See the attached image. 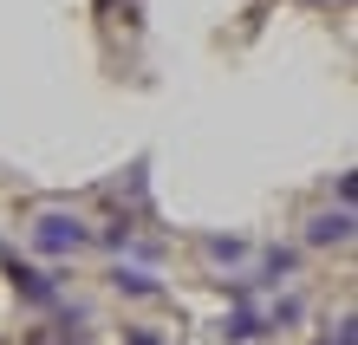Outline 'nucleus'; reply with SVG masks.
Masks as SVG:
<instances>
[{
	"mask_svg": "<svg viewBox=\"0 0 358 345\" xmlns=\"http://www.w3.org/2000/svg\"><path fill=\"white\" fill-rule=\"evenodd\" d=\"M208 261H248V241H235V234H215V241H208Z\"/></svg>",
	"mask_w": 358,
	"mask_h": 345,
	"instance_id": "6e6552de",
	"label": "nucleus"
},
{
	"mask_svg": "<svg viewBox=\"0 0 358 345\" xmlns=\"http://www.w3.org/2000/svg\"><path fill=\"white\" fill-rule=\"evenodd\" d=\"M287 274H293V248H267V261H261V280H255V287H280Z\"/></svg>",
	"mask_w": 358,
	"mask_h": 345,
	"instance_id": "423d86ee",
	"label": "nucleus"
},
{
	"mask_svg": "<svg viewBox=\"0 0 358 345\" xmlns=\"http://www.w3.org/2000/svg\"><path fill=\"white\" fill-rule=\"evenodd\" d=\"M261 326H267V319L248 307V300H235V313L222 319V339H228V345H248V339H261Z\"/></svg>",
	"mask_w": 358,
	"mask_h": 345,
	"instance_id": "20e7f679",
	"label": "nucleus"
},
{
	"mask_svg": "<svg viewBox=\"0 0 358 345\" xmlns=\"http://www.w3.org/2000/svg\"><path fill=\"white\" fill-rule=\"evenodd\" d=\"M111 287H117V293H131V300H150V293H157V274H150V267H131V261H117Z\"/></svg>",
	"mask_w": 358,
	"mask_h": 345,
	"instance_id": "39448f33",
	"label": "nucleus"
},
{
	"mask_svg": "<svg viewBox=\"0 0 358 345\" xmlns=\"http://www.w3.org/2000/svg\"><path fill=\"white\" fill-rule=\"evenodd\" d=\"M326 345H352V319H339V339H326Z\"/></svg>",
	"mask_w": 358,
	"mask_h": 345,
	"instance_id": "9d476101",
	"label": "nucleus"
},
{
	"mask_svg": "<svg viewBox=\"0 0 358 345\" xmlns=\"http://www.w3.org/2000/svg\"><path fill=\"white\" fill-rule=\"evenodd\" d=\"M124 345H163V339H157L150 326H131V332H124Z\"/></svg>",
	"mask_w": 358,
	"mask_h": 345,
	"instance_id": "1a4fd4ad",
	"label": "nucleus"
},
{
	"mask_svg": "<svg viewBox=\"0 0 358 345\" xmlns=\"http://www.w3.org/2000/svg\"><path fill=\"white\" fill-rule=\"evenodd\" d=\"M98 241L111 248V254H131V248H137V228H131V222H111V228L98 234Z\"/></svg>",
	"mask_w": 358,
	"mask_h": 345,
	"instance_id": "0eeeda50",
	"label": "nucleus"
},
{
	"mask_svg": "<svg viewBox=\"0 0 358 345\" xmlns=\"http://www.w3.org/2000/svg\"><path fill=\"white\" fill-rule=\"evenodd\" d=\"M306 241H313V248H345V241H352V209H332V215H313V228H306Z\"/></svg>",
	"mask_w": 358,
	"mask_h": 345,
	"instance_id": "7ed1b4c3",
	"label": "nucleus"
},
{
	"mask_svg": "<svg viewBox=\"0 0 358 345\" xmlns=\"http://www.w3.org/2000/svg\"><path fill=\"white\" fill-rule=\"evenodd\" d=\"M92 241V228L85 222H78V215H39V222H33V248L39 254H78V248H85Z\"/></svg>",
	"mask_w": 358,
	"mask_h": 345,
	"instance_id": "f257e3e1",
	"label": "nucleus"
},
{
	"mask_svg": "<svg viewBox=\"0 0 358 345\" xmlns=\"http://www.w3.org/2000/svg\"><path fill=\"white\" fill-rule=\"evenodd\" d=\"M7 274H13V293L27 300V307H59V280H52V274H39V267H27V261H13Z\"/></svg>",
	"mask_w": 358,
	"mask_h": 345,
	"instance_id": "f03ea898",
	"label": "nucleus"
}]
</instances>
